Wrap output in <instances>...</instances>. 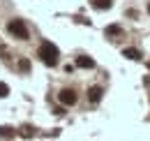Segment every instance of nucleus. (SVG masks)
Returning a JSON list of instances; mask_svg holds the SVG:
<instances>
[{
    "label": "nucleus",
    "instance_id": "1",
    "mask_svg": "<svg viewBox=\"0 0 150 141\" xmlns=\"http://www.w3.org/2000/svg\"><path fill=\"white\" fill-rule=\"evenodd\" d=\"M37 56H39V60H42L46 67H56L58 60H60V58H58L60 51H58L56 44H51V42H42L39 49H37Z\"/></svg>",
    "mask_w": 150,
    "mask_h": 141
},
{
    "label": "nucleus",
    "instance_id": "2",
    "mask_svg": "<svg viewBox=\"0 0 150 141\" xmlns=\"http://www.w3.org/2000/svg\"><path fill=\"white\" fill-rule=\"evenodd\" d=\"M7 33L12 37H16V39H30V30H28V23L23 21V19H12L9 23H7Z\"/></svg>",
    "mask_w": 150,
    "mask_h": 141
},
{
    "label": "nucleus",
    "instance_id": "3",
    "mask_svg": "<svg viewBox=\"0 0 150 141\" xmlns=\"http://www.w3.org/2000/svg\"><path fill=\"white\" fill-rule=\"evenodd\" d=\"M58 100H60V104H65V106H74L76 100H79V95H76L72 88H65V90L58 93Z\"/></svg>",
    "mask_w": 150,
    "mask_h": 141
},
{
    "label": "nucleus",
    "instance_id": "4",
    "mask_svg": "<svg viewBox=\"0 0 150 141\" xmlns=\"http://www.w3.org/2000/svg\"><path fill=\"white\" fill-rule=\"evenodd\" d=\"M102 95H104V90H102V86H93V88L88 90V100H90L93 104H97V102L102 100Z\"/></svg>",
    "mask_w": 150,
    "mask_h": 141
},
{
    "label": "nucleus",
    "instance_id": "5",
    "mask_svg": "<svg viewBox=\"0 0 150 141\" xmlns=\"http://www.w3.org/2000/svg\"><path fill=\"white\" fill-rule=\"evenodd\" d=\"M76 65H79V67H86V70H93L95 60L90 58V56H79V58H76Z\"/></svg>",
    "mask_w": 150,
    "mask_h": 141
},
{
    "label": "nucleus",
    "instance_id": "6",
    "mask_svg": "<svg viewBox=\"0 0 150 141\" xmlns=\"http://www.w3.org/2000/svg\"><path fill=\"white\" fill-rule=\"evenodd\" d=\"M122 56L129 58V60H141V51H139V49H125Z\"/></svg>",
    "mask_w": 150,
    "mask_h": 141
},
{
    "label": "nucleus",
    "instance_id": "7",
    "mask_svg": "<svg viewBox=\"0 0 150 141\" xmlns=\"http://www.w3.org/2000/svg\"><path fill=\"white\" fill-rule=\"evenodd\" d=\"M106 37H113V35H122V28L120 26H106Z\"/></svg>",
    "mask_w": 150,
    "mask_h": 141
},
{
    "label": "nucleus",
    "instance_id": "8",
    "mask_svg": "<svg viewBox=\"0 0 150 141\" xmlns=\"http://www.w3.org/2000/svg\"><path fill=\"white\" fill-rule=\"evenodd\" d=\"M14 134H16V130H14V127H7V125H2V127H0V137H2V139L14 137Z\"/></svg>",
    "mask_w": 150,
    "mask_h": 141
},
{
    "label": "nucleus",
    "instance_id": "9",
    "mask_svg": "<svg viewBox=\"0 0 150 141\" xmlns=\"http://www.w3.org/2000/svg\"><path fill=\"white\" fill-rule=\"evenodd\" d=\"M93 5L97 9H109L111 7V0H93Z\"/></svg>",
    "mask_w": 150,
    "mask_h": 141
},
{
    "label": "nucleus",
    "instance_id": "10",
    "mask_svg": "<svg viewBox=\"0 0 150 141\" xmlns=\"http://www.w3.org/2000/svg\"><path fill=\"white\" fill-rule=\"evenodd\" d=\"M19 70H21V72H30V60L21 58V60H19Z\"/></svg>",
    "mask_w": 150,
    "mask_h": 141
},
{
    "label": "nucleus",
    "instance_id": "11",
    "mask_svg": "<svg viewBox=\"0 0 150 141\" xmlns=\"http://www.w3.org/2000/svg\"><path fill=\"white\" fill-rule=\"evenodd\" d=\"M7 95H9V86L5 81H0V97H7Z\"/></svg>",
    "mask_w": 150,
    "mask_h": 141
},
{
    "label": "nucleus",
    "instance_id": "12",
    "mask_svg": "<svg viewBox=\"0 0 150 141\" xmlns=\"http://www.w3.org/2000/svg\"><path fill=\"white\" fill-rule=\"evenodd\" d=\"M23 137H35V127H23Z\"/></svg>",
    "mask_w": 150,
    "mask_h": 141
},
{
    "label": "nucleus",
    "instance_id": "13",
    "mask_svg": "<svg viewBox=\"0 0 150 141\" xmlns=\"http://www.w3.org/2000/svg\"><path fill=\"white\" fill-rule=\"evenodd\" d=\"M148 14H150V2H148Z\"/></svg>",
    "mask_w": 150,
    "mask_h": 141
}]
</instances>
